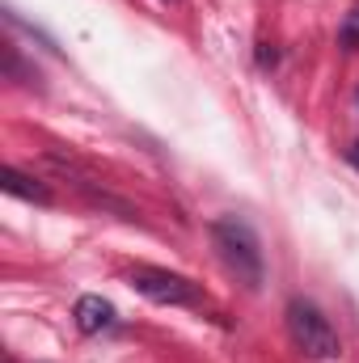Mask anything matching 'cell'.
Instances as JSON below:
<instances>
[{"mask_svg": "<svg viewBox=\"0 0 359 363\" xmlns=\"http://www.w3.org/2000/svg\"><path fill=\"white\" fill-rule=\"evenodd\" d=\"M72 321H77L81 334H101V330L114 325V304L101 300V296H81L77 308H72Z\"/></svg>", "mask_w": 359, "mask_h": 363, "instance_id": "277c9868", "label": "cell"}, {"mask_svg": "<svg viewBox=\"0 0 359 363\" xmlns=\"http://www.w3.org/2000/svg\"><path fill=\"white\" fill-rule=\"evenodd\" d=\"M355 101H359V93H355Z\"/></svg>", "mask_w": 359, "mask_h": 363, "instance_id": "ba28073f", "label": "cell"}, {"mask_svg": "<svg viewBox=\"0 0 359 363\" xmlns=\"http://www.w3.org/2000/svg\"><path fill=\"white\" fill-rule=\"evenodd\" d=\"M338 38H343V47H347V51H359V9L343 21V34H338Z\"/></svg>", "mask_w": 359, "mask_h": 363, "instance_id": "8992f818", "label": "cell"}, {"mask_svg": "<svg viewBox=\"0 0 359 363\" xmlns=\"http://www.w3.org/2000/svg\"><path fill=\"white\" fill-rule=\"evenodd\" d=\"M131 287L144 296V300H153V304H199L203 296H199V283H190L186 274H174L165 271V267H131Z\"/></svg>", "mask_w": 359, "mask_h": 363, "instance_id": "3957f363", "label": "cell"}, {"mask_svg": "<svg viewBox=\"0 0 359 363\" xmlns=\"http://www.w3.org/2000/svg\"><path fill=\"white\" fill-rule=\"evenodd\" d=\"M283 317H287V334H292V342H296L309 359H338V355H343L330 317H326L313 300H304V296L287 300Z\"/></svg>", "mask_w": 359, "mask_h": 363, "instance_id": "7a4b0ae2", "label": "cell"}, {"mask_svg": "<svg viewBox=\"0 0 359 363\" xmlns=\"http://www.w3.org/2000/svg\"><path fill=\"white\" fill-rule=\"evenodd\" d=\"M4 190L13 194V199H26V203H51V190L43 186L38 178H30V174H21L17 165H4Z\"/></svg>", "mask_w": 359, "mask_h": 363, "instance_id": "5b68a950", "label": "cell"}, {"mask_svg": "<svg viewBox=\"0 0 359 363\" xmlns=\"http://www.w3.org/2000/svg\"><path fill=\"white\" fill-rule=\"evenodd\" d=\"M211 245L224 262V271L233 274L241 287L258 291L263 287V245H258V233L237 220V216H220L211 224Z\"/></svg>", "mask_w": 359, "mask_h": 363, "instance_id": "6da1fadb", "label": "cell"}, {"mask_svg": "<svg viewBox=\"0 0 359 363\" xmlns=\"http://www.w3.org/2000/svg\"><path fill=\"white\" fill-rule=\"evenodd\" d=\"M351 165H355V169H359V144H355V148H351Z\"/></svg>", "mask_w": 359, "mask_h": 363, "instance_id": "52a82bcc", "label": "cell"}]
</instances>
